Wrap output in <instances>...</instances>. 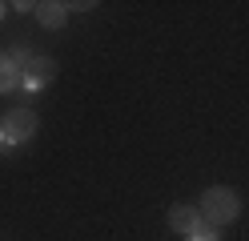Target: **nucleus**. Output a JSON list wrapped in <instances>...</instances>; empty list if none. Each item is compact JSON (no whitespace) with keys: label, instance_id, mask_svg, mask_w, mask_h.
Instances as JSON below:
<instances>
[{"label":"nucleus","instance_id":"obj_4","mask_svg":"<svg viewBox=\"0 0 249 241\" xmlns=\"http://www.w3.org/2000/svg\"><path fill=\"white\" fill-rule=\"evenodd\" d=\"M169 225H173V233L189 237L197 225H201V209L197 205H173V209H169Z\"/></svg>","mask_w":249,"mask_h":241},{"label":"nucleus","instance_id":"obj_8","mask_svg":"<svg viewBox=\"0 0 249 241\" xmlns=\"http://www.w3.org/2000/svg\"><path fill=\"white\" fill-rule=\"evenodd\" d=\"M0 153H4V137H0Z\"/></svg>","mask_w":249,"mask_h":241},{"label":"nucleus","instance_id":"obj_5","mask_svg":"<svg viewBox=\"0 0 249 241\" xmlns=\"http://www.w3.org/2000/svg\"><path fill=\"white\" fill-rule=\"evenodd\" d=\"M65 16H69V8L60 4V0H40V4H36V20L44 28H60V24H65Z\"/></svg>","mask_w":249,"mask_h":241},{"label":"nucleus","instance_id":"obj_7","mask_svg":"<svg viewBox=\"0 0 249 241\" xmlns=\"http://www.w3.org/2000/svg\"><path fill=\"white\" fill-rule=\"evenodd\" d=\"M185 241H221V229H217V225H205V221H201V225H197V229L185 237Z\"/></svg>","mask_w":249,"mask_h":241},{"label":"nucleus","instance_id":"obj_1","mask_svg":"<svg viewBox=\"0 0 249 241\" xmlns=\"http://www.w3.org/2000/svg\"><path fill=\"white\" fill-rule=\"evenodd\" d=\"M201 221L205 225H229V221H237V213H241V197L233 193L229 185H213V189H205L201 193Z\"/></svg>","mask_w":249,"mask_h":241},{"label":"nucleus","instance_id":"obj_9","mask_svg":"<svg viewBox=\"0 0 249 241\" xmlns=\"http://www.w3.org/2000/svg\"><path fill=\"white\" fill-rule=\"evenodd\" d=\"M4 8H8V4H0V16H4Z\"/></svg>","mask_w":249,"mask_h":241},{"label":"nucleus","instance_id":"obj_3","mask_svg":"<svg viewBox=\"0 0 249 241\" xmlns=\"http://www.w3.org/2000/svg\"><path fill=\"white\" fill-rule=\"evenodd\" d=\"M53 76H56V60L53 56H33V60H28V69H24V89L36 93L40 85H49Z\"/></svg>","mask_w":249,"mask_h":241},{"label":"nucleus","instance_id":"obj_2","mask_svg":"<svg viewBox=\"0 0 249 241\" xmlns=\"http://www.w3.org/2000/svg\"><path fill=\"white\" fill-rule=\"evenodd\" d=\"M36 133V112L33 109H8L4 121H0V137H4V145H20Z\"/></svg>","mask_w":249,"mask_h":241},{"label":"nucleus","instance_id":"obj_6","mask_svg":"<svg viewBox=\"0 0 249 241\" xmlns=\"http://www.w3.org/2000/svg\"><path fill=\"white\" fill-rule=\"evenodd\" d=\"M20 85H24V73L8 60V53H0V93H12V89H20Z\"/></svg>","mask_w":249,"mask_h":241}]
</instances>
